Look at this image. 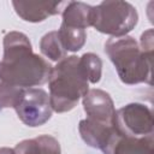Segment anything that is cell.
<instances>
[{
	"label": "cell",
	"mask_w": 154,
	"mask_h": 154,
	"mask_svg": "<svg viewBox=\"0 0 154 154\" xmlns=\"http://www.w3.org/2000/svg\"><path fill=\"white\" fill-rule=\"evenodd\" d=\"M4 60L0 64V78L10 87L25 88L43 84L49 79L51 65L31 51L28 37L12 31L4 40Z\"/></svg>",
	"instance_id": "1"
},
{
	"label": "cell",
	"mask_w": 154,
	"mask_h": 154,
	"mask_svg": "<svg viewBox=\"0 0 154 154\" xmlns=\"http://www.w3.org/2000/svg\"><path fill=\"white\" fill-rule=\"evenodd\" d=\"M49 101L57 112H66L75 107L81 96L88 93L89 77L77 57L61 60L49 75Z\"/></svg>",
	"instance_id": "2"
},
{
	"label": "cell",
	"mask_w": 154,
	"mask_h": 154,
	"mask_svg": "<svg viewBox=\"0 0 154 154\" xmlns=\"http://www.w3.org/2000/svg\"><path fill=\"white\" fill-rule=\"evenodd\" d=\"M105 51L109 55L124 83L134 84L150 78V55L141 51L132 37H113L107 41Z\"/></svg>",
	"instance_id": "3"
},
{
	"label": "cell",
	"mask_w": 154,
	"mask_h": 154,
	"mask_svg": "<svg viewBox=\"0 0 154 154\" xmlns=\"http://www.w3.org/2000/svg\"><path fill=\"white\" fill-rule=\"evenodd\" d=\"M137 23L136 10L125 1H103L93 7L91 25L96 30L120 37Z\"/></svg>",
	"instance_id": "4"
},
{
	"label": "cell",
	"mask_w": 154,
	"mask_h": 154,
	"mask_svg": "<svg viewBox=\"0 0 154 154\" xmlns=\"http://www.w3.org/2000/svg\"><path fill=\"white\" fill-rule=\"evenodd\" d=\"M13 107L22 122L29 126L42 125L52 114L49 97L42 89H23Z\"/></svg>",
	"instance_id": "5"
},
{
	"label": "cell",
	"mask_w": 154,
	"mask_h": 154,
	"mask_svg": "<svg viewBox=\"0 0 154 154\" xmlns=\"http://www.w3.org/2000/svg\"><path fill=\"white\" fill-rule=\"evenodd\" d=\"M116 129L120 137L152 136V112L140 103H131L116 113Z\"/></svg>",
	"instance_id": "6"
},
{
	"label": "cell",
	"mask_w": 154,
	"mask_h": 154,
	"mask_svg": "<svg viewBox=\"0 0 154 154\" xmlns=\"http://www.w3.org/2000/svg\"><path fill=\"white\" fill-rule=\"evenodd\" d=\"M83 105L89 120L111 126L116 125V111L107 93L93 89L84 95Z\"/></svg>",
	"instance_id": "7"
},
{
	"label": "cell",
	"mask_w": 154,
	"mask_h": 154,
	"mask_svg": "<svg viewBox=\"0 0 154 154\" xmlns=\"http://www.w3.org/2000/svg\"><path fill=\"white\" fill-rule=\"evenodd\" d=\"M12 5L19 17L28 22H41L47 17L57 14L64 2H17Z\"/></svg>",
	"instance_id": "8"
},
{
	"label": "cell",
	"mask_w": 154,
	"mask_h": 154,
	"mask_svg": "<svg viewBox=\"0 0 154 154\" xmlns=\"http://www.w3.org/2000/svg\"><path fill=\"white\" fill-rule=\"evenodd\" d=\"M13 152L14 154H60V147L54 137L42 135L18 143Z\"/></svg>",
	"instance_id": "9"
},
{
	"label": "cell",
	"mask_w": 154,
	"mask_h": 154,
	"mask_svg": "<svg viewBox=\"0 0 154 154\" xmlns=\"http://www.w3.org/2000/svg\"><path fill=\"white\" fill-rule=\"evenodd\" d=\"M93 7L83 2H67L63 13V24L84 29L91 25Z\"/></svg>",
	"instance_id": "10"
},
{
	"label": "cell",
	"mask_w": 154,
	"mask_h": 154,
	"mask_svg": "<svg viewBox=\"0 0 154 154\" xmlns=\"http://www.w3.org/2000/svg\"><path fill=\"white\" fill-rule=\"evenodd\" d=\"M112 154H153V138L147 137H120Z\"/></svg>",
	"instance_id": "11"
},
{
	"label": "cell",
	"mask_w": 154,
	"mask_h": 154,
	"mask_svg": "<svg viewBox=\"0 0 154 154\" xmlns=\"http://www.w3.org/2000/svg\"><path fill=\"white\" fill-rule=\"evenodd\" d=\"M58 35L64 49L71 51V52H76L81 49V47L84 45V41H85L84 29L72 28L65 24H61L60 30L58 31Z\"/></svg>",
	"instance_id": "12"
},
{
	"label": "cell",
	"mask_w": 154,
	"mask_h": 154,
	"mask_svg": "<svg viewBox=\"0 0 154 154\" xmlns=\"http://www.w3.org/2000/svg\"><path fill=\"white\" fill-rule=\"evenodd\" d=\"M41 52L52 60H60L64 54V47L59 38L58 31L46 34L41 40Z\"/></svg>",
	"instance_id": "13"
},
{
	"label": "cell",
	"mask_w": 154,
	"mask_h": 154,
	"mask_svg": "<svg viewBox=\"0 0 154 154\" xmlns=\"http://www.w3.org/2000/svg\"><path fill=\"white\" fill-rule=\"evenodd\" d=\"M81 60L85 67L89 81L93 83L99 82L101 76V60L99 59V57L93 53H88L81 57Z\"/></svg>",
	"instance_id": "14"
},
{
	"label": "cell",
	"mask_w": 154,
	"mask_h": 154,
	"mask_svg": "<svg viewBox=\"0 0 154 154\" xmlns=\"http://www.w3.org/2000/svg\"><path fill=\"white\" fill-rule=\"evenodd\" d=\"M0 154H14V152L12 149H8V148H1Z\"/></svg>",
	"instance_id": "15"
}]
</instances>
